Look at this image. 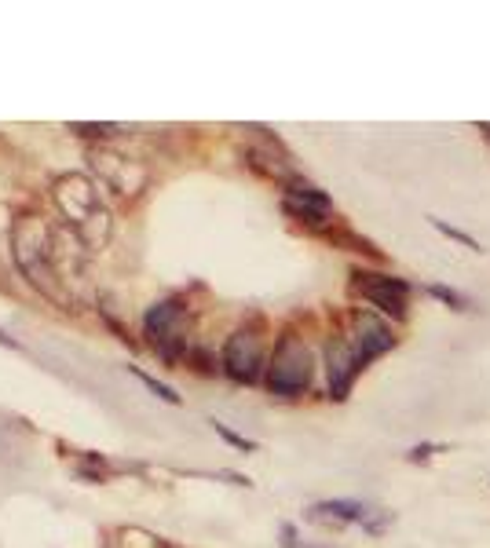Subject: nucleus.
Instances as JSON below:
<instances>
[{
    "instance_id": "nucleus-17",
    "label": "nucleus",
    "mask_w": 490,
    "mask_h": 548,
    "mask_svg": "<svg viewBox=\"0 0 490 548\" xmlns=\"http://www.w3.org/2000/svg\"><path fill=\"white\" fill-rule=\"evenodd\" d=\"M436 450H443V446H432V443H421V446H414V450H410V461H425V457H432L436 454Z\"/></svg>"
},
{
    "instance_id": "nucleus-6",
    "label": "nucleus",
    "mask_w": 490,
    "mask_h": 548,
    "mask_svg": "<svg viewBox=\"0 0 490 548\" xmlns=\"http://www.w3.org/2000/svg\"><path fill=\"white\" fill-rule=\"evenodd\" d=\"M224 373L235 384H256L264 373V348L253 329H238L224 348Z\"/></svg>"
},
{
    "instance_id": "nucleus-15",
    "label": "nucleus",
    "mask_w": 490,
    "mask_h": 548,
    "mask_svg": "<svg viewBox=\"0 0 490 548\" xmlns=\"http://www.w3.org/2000/svg\"><path fill=\"white\" fill-rule=\"evenodd\" d=\"M213 428H216V435H224L227 443L231 446H238V450H256V443H249V439H242V435H235L227 424H220V421H213Z\"/></svg>"
},
{
    "instance_id": "nucleus-5",
    "label": "nucleus",
    "mask_w": 490,
    "mask_h": 548,
    "mask_svg": "<svg viewBox=\"0 0 490 548\" xmlns=\"http://www.w3.org/2000/svg\"><path fill=\"white\" fill-rule=\"evenodd\" d=\"M355 289L370 300L373 307H381L384 315L403 318L410 307V282L395 278V274H377V271H355Z\"/></svg>"
},
{
    "instance_id": "nucleus-16",
    "label": "nucleus",
    "mask_w": 490,
    "mask_h": 548,
    "mask_svg": "<svg viewBox=\"0 0 490 548\" xmlns=\"http://www.w3.org/2000/svg\"><path fill=\"white\" fill-rule=\"evenodd\" d=\"M77 136H114L118 125H70Z\"/></svg>"
},
{
    "instance_id": "nucleus-19",
    "label": "nucleus",
    "mask_w": 490,
    "mask_h": 548,
    "mask_svg": "<svg viewBox=\"0 0 490 548\" xmlns=\"http://www.w3.org/2000/svg\"><path fill=\"white\" fill-rule=\"evenodd\" d=\"M0 344H4V348H19V340H11L4 329H0Z\"/></svg>"
},
{
    "instance_id": "nucleus-7",
    "label": "nucleus",
    "mask_w": 490,
    "mask_h": 548,
    "mask_svg": "<svg viewBox=\"0 0 490 548\" xmlns=\"http://www.w3.org/2000/svg\"><path fill=\"white\" fill-rule=\"evenodd\" d=\"M352 326H355V337L348 340V344H352L359 366H366V362H373V359H381L384 351L395 348L392 329L384 326V322L373 315V311H355Z\"/></svg>"
},
{
    "instance_id": "nucleus-8",
    "label": "nucleus",
    "mask_w": 490,
    "mask_h": 548,
    "mask_svg": "<svg viewBox=\"0 0 490 548\" xmlns=\"http://www.w3.org/2000/svg\"><path fill=\"white\" fill-rule=\"evenodd\" d=\"M326 359H330V395L337 402L348 399V391H352V380L359 377V359H355L352 344H344V340H330V348H326Z\"/></svg>"
},
{
    "instance_id": "nucleus-10",
    "label": "nucleus",
    "mask_w": 490,
    "mask_h": 548,
    "mask_svg": "<svg viewBox=\"0 0 490 548\" xmlns=\"http://www.w3.org/2000/svg\"><path fill=\"white\" fill-rule=\"evenodd\" d=\"M282 209H286L289 216H297L300 223H308V227H326V220H330V209H322V205H308V201L282 198Z\"/></svg>"
},
{
    "instance_id": "nucleus-1",
    "label": "nucleus",
    "mask_w": 490,
    "mask_h": 548,
    "mask_svg": "<svg viewBox=\"0 0 490 548\" xmlns=\"http://www.w3.org/2000/svg\"><path fill=\"white\" fill-rule=\"evenodd\" d=\"M11 249H15L19 271L30 278V285H37L44 296H52L59 304H74L66 296V278L55 267V234L48 223L37 216H22L11 231Z\"/></svg>"
},
{
    "instance_id": "nucleus-12",
    "label": "nucleus",
    "mask_w": 490,
    "mask_h": 548,
    "mask_svg": "<svg viewBox=\"0 0 490 548\" xmlns=\"http://www.w3.org/2000/svg\"><path fill=\"white\" fill-rule=\"evenodd\" d=\"M428 223H432V227H436L443 238H450V242L465 245V249H472V253H483V245L476 242L469 231H461V227H454V223H447V220H439V216H428Z\"/></svg>"
},
{
    "instance_id": "nucleus-13",
    "label": "nucleus",
    "mask_w": 490,
    "mask_h": 548,
    "mask_svg": "<svg viewBox=\"0 0 490 548\" xmlns=\"http://www.w3.org/2000/svg\"><path fill=\"white\" fill-rule=\"evenodd\" d=\"M128 373H132V377H136V380H143V388H147L150 395H158V399L172 402V406H180V395H176V391H172L169 384H161V380H154V377H150V373H143V369H139V366H128Z\"/></svg>"
},
{
    "instance_id": "nucleus-18",
    "label": "nucleus",
    "mask_w": 490,
    "mask_h": 548,
    "mask_svg": "<svg viewBox=\"0 0 490 548\" xmlns=\"http://www.w3.org/2000/svg\"><path fill=\"white\" fill-rule=\"evenodd\" d=\"M282 538H286V548H319V545H300L293 527H282Z\"/></svg>"
},
{
    "instance_id": "nucleus-2",
    "label": "nucleus",
    "mask_w": 490,
    "mask_h": 548,
    "mask_svg": "<svg viewBox=\"0 0 490 548\" xmlns=\"http://www.w3.org/2000/svg\"><path fill=\"white\" fill-rule=\"evenodd\" d=\"M311 373H315V359H311L308 344L297 337H282L271 362H267V391L278 399H297L311 388Z\"/></svg>"
},
{
    "instance_id": "nucleus-3",
    "label": "nucleus",
    "mask_w": 490,
    "mask_h": 548,
    "mask_svg": "<svg viewBox=\"0 0 490 548\" xmlns=\"http://www.w3.org/2000/svg\"><path fill=\"white\" fill-rule=\"evenodd\" d=\"M55 201H59V209L66 212V220L74 223L88 242L99 238V223L107 227V212L99 205L96 187H92L85 176H63V180L55 183Z\"/></svg>"
},
{
    "instance_id": "nucleus-4",
    "label": "nucleus",
    "mask_w": 490,
    "mask_h": 548,
    "mask_svg": "<svg viewBox=\"0 0 490 548\" xmlns=\"http://www.w3.org/2000/svg\"><path fill=\"white\" fill-rule=\"evenodd\" d=\"M143 329H147L150 344L161 351L165 362H176L187 351V307L183 300H161L147 311L143 318Z\"/></svg>"
},
{
    "instance_id": "nucleus-14",
    "label": "nucleus",
    "mask_w": 490,
    "mask_h": 548,
    "mask_svg": "<svg viewBox=\"0 0 490 548\" xmlns=\"http://www.w3.org/2000/svg\"><path fill=\"white\" fill-rule=\"evenodd\" d=\"M428 296H436V300H443V304H447L450 311H469V300H465V296L454 293V289H447V285H439V282L428 285Z\"/></svg>"
},
{
    "instance_id": "nucleus-9",
    "label": "nucleus",
    "mask_w": 490,
    "mask_h": 548,
    "mask_svg": "<svg viewBox=\"0 0 490 548\" xmlns=\"http://www.w3.org/2000/svg\"><path fill=\"white\" fill-rule=\"evenodd\" d=\"M370 508L363 501H319L311 508V519H330V523H363L366 530H373Z\"/></svg>"
},
{
    "instance_id": "nucleus-11",
    "label": "nucleus",
    "mask_w": 490,
    "mask_h": 548,
    "mask_svg": "<svg viewBox=\"0 0 490 548\" xmlns=\"http://www.w3.org/2000/svg\"><path fill=\"white\" fill-rule=\"evenodd\" d=\"M286 198L289 201H308V205H322V209H333V201L326 190L311 187L304 180H286Z\"/></svg>"
}]
</instances>
